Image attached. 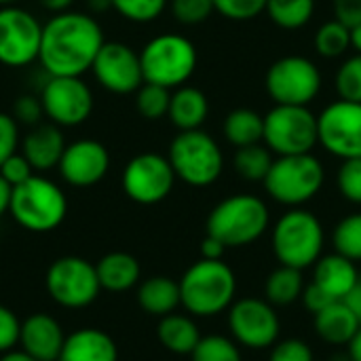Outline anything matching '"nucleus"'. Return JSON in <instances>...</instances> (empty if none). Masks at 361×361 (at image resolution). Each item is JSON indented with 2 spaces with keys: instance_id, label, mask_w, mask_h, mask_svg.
Masks as SVG:
<instances>
[{
  "instance_id": "nucleus-6",
  "label": "nucleus",
  "mask_w": 361,
  "mask_h": 361,
  "mask_svg": "<svg viewBox=\"0 0 361 361\" xmlns=\"http://www.w3.org/2000/svg\"><path fill=\"white\" fill-rule=\"evenodd\" d=\"M144 82L178 89L190 80L197 70V49L180 34H159L140 51Z\"/></svg>"
},
{
  "instance_id": "nucleus-23",
  "label": "nucleus",
  "mask_w": 361,
  "mask_h": 361,
  "mask_svg": "<svg viewBox=\"0 0 361 361\" xmlns=\"http://www.w3.org/2000/svg\"><path fill=\"white\" fill-rule=\"evenodd\" d=\"M207 114H209V102H207V95L201 89L182 85L171 93L167 116L171 118V123L180 131L201 129Z\"/></svg>"
},
{
  "instance_id": "nucleus-14",
  "label": "nucleus",
  "mask_w": 361,
  "mask_h": 361,
  "mask_svg": "<svg viewBox=\"0 0 361 361\" xmlns=\"http://www.w3.org/2000/svg\"><path fill=\"white\" fill-rule=\"evenodd\" d=\"M44 116L57 127H78L93 110V93L80 76H49L40 91Z\"/></svg>"
},
{
  "instance_id": "nucleus-15",
  "label": "nucleus",
  "mask_w": 361,
  "mask_h": 361,
  "mask_svg": "<svg viewBox=\"0 0 361 361\" xmlns=\"http://www.w3.org/2000/svg\"><path fill=\"white\" fill-rule=\"evenodd\" d=\"M233 338L247 349H269L279 341L281 322L275 307L260 298H241L228 307Z\"/></svg>"
},
{
  "instance_id": "nucleus-26",
  "label": "nucleus",
  "mask_w": 361,
  "mask_h": 361,
  "mask_svg": "<svg viewBox=\"0 0 361 361\" xmlns=\"http://www.w3.org/2000/svg\"><path fill=\"white\" fill-rule=\"evenodd\" d=\"M137 302L148 315L165 317L182 305L180 283L169 277H150L140 286Z\"/></svg>"
},
{
  "instance_id": "nucleus-29",
  "label": "nucleus",
  "mask_w": 361,
  "mask_h": 361,
  "mask_svg": "<svg viewBox=\"0 0 361 361\" xmlns=\"http://www.w3.org/2000/svg\"><path fill=\"white\" fill-rule=\"evenodd\" d=\"M302 290H305L302 271L283 267V264L269 275L267 286H264L267 300L273 307H290L302 296Z\"/></svg>"
},
{
  "instance_id": "nucleus-13",
  "label": "nucleus",
  "mask_w": 361,
  "mask_h": 361,
  "mask_svg": "<svg viewBox=\"0 0 361 361\" xmlns=\"http://www.w3.org/2000/svg\"><path fill=\"white\" fill-rule=\"evenodd\" d=\"M176 173L167 157L157 152L135 154L123 169V190L140 205H157L169 197Z\"/></svg>"
},
{
  "instance_id": "nucleus-18",
  "label": "nucleus",
  "mask_w": 361,
  "mask_h": 361,
  "mask_svg": "<svg viewBox=\"0 0 361 361\" xmlns=\"http://www.w3.org/2000/svg\"><path fill=\"white\" fill-rule=\"evenodd\" d=\"M57 169L70 186L89 188L106 178L110 169V152L97 140H76L66 144Z\"/></svg>"
},
{
  "instance_id": "nucleus-19",
  "label": "nucleus",
  "mask_w": 361,
  "mask_h": 361,
  "mask_svg": "<svg viewBox=\"0 0 361 361\" xmlns=\"http://www.w3.org/2000/svg\"><path fill=\"white\" fill-rule=\"evenodd\" d=\"M63 332L59 324L44 313L30 315L21 324V334H19V345L21 351L32 355L38 361H53L61 355L63 349Z\"/></svg>"
},
{
  "instance_id": "nucleus-41",
  "label": "nucleus",
  "mask_w": 361,
  "mask_h": 361,
  "mask_svg": "<svg viewBox=\"0 0 361 361\" xmlns=\"http://www.w3.org/2000/svg\"><path fill=\"white\" fill-rule=\"evenodd\" d=\"M269 361H313V351L300 338L277 341L273 345V351H271Z\"/></svg>"
},
{
  "instance_id": "nucleus-7",
  "label": "nucleus",
  "mask_w": 361,
  "mask_h": 361,
  "mask_svg": "<svg viewBox=\"0 0 361 361\" xmlns=\"http://www.w3.org/2000/svg\"><path fill=\"white\" fill-rule=\"evenodd\" d=\"M167 159L176 178L195 188L214 184L224 169V157L218 142L201 129L180 131L169 146Z\"/></svg>"
},
{
  "instance_id": "nucleus-54",
  "label": "nucleus",
  "mask_w": 361,
  "mask_h": 361,
  "mask_svg": "<svg viewBox=\"0 0 361 361\" xmlns=\"http://www.w3.org/2000/svg\"><path fill=\"white\" fill-rule=\"evenodd\" d=\"M351 47L361 53V23H357L355 27H351Z\"/></svg>"
},
{
  "instance_id": "nucleus-3",
  "label": "nucleus",
  "mask_w": 361,
  "mask_h": 361,
  "mask_svg": "<svg viewBox=\"0 0 361 361\" xmlns=\"http://www.w3.org/2000/svg\"><path fill=\"white\" fill-rule=\"evenodd\" d=\"M269 207L254 195H233L220 201L207 218V235L226 247H243L258 241L269 228Z\"/></svg>"
},
{
  "instance_id": "nucleus-22",
  "label": "nucleus",
  "mask_w": 361,
  "mask_h": 361,
  "mask_svg": "<svg viewBox=\"0 0 361 361\" xmlns=\"http://www.w3.org/2000/svg\"><path fill=\"white\" fill-rule=\"evenodd\" d=\"M59 357L63 361H118V349L106 332L82 328L66 336Z\"/></svg>"
},
{
  "instance_id": "nucleus-42",
  "label": "nucleus",
  "mask_w": 361,
  "mask_h": 361,
  "mask_svg": "<svg viewBox=\"0 0 361 361\" xmlns=\"http://www.w3.org/2000/svg\"><path fill=\"white\" fill-rule=\"evenodd\" d=\"M0 176L4 178V182L8 184V186H19V184H23L25 180H30L32 176H34V169H32V165L27 163V159L23 157V154H19V152H15V154H11L2 165H0Z\"/></svg>"
},
{
  "instance_id": "nucleus-39",
  "label": "nucleus",
  "mask_w": 361,
  "mask_h": 361,
  "mask_svg": "<svg viewBox=\"0 0 361 361\" xmlns=\"http://www.w3.org/2000/svg\"><path fill=\"white\" fill-rule=\"evenodd\" d=\"M214 11V0H171L173 17L184 25H199L207 21Z\"/></svg>"
},
{
  "instance_id": "nucleus-11",
  "label": "nucleus",
  "mask_w": 361,
  "mask_h": 361,
  "mask_svg": "<svg viewBox=\"0 0 361 361\" xmlns=\"http://www.w3.org/2000/svg\"><path fill=\"white\" fill-rule=\"evenodd\" d=\"M47 290L51 298L61 307L82 309L97 298L102 286L95 264L78 256H63L49 267Z\"/></svg>"
},
{
  "instance_id": "nucleus-37",
  "label": "nucleus",
  "mask_w": 361,
  "mask_h": 361,
  "mask_svg": "<svg viewBox=\"0 0 361 361\" xmlns=\"http://www.w3.org/2000/svg\"><path fill=\"white\" fill-rule=\"evenodd\" d=\"M336 91L341 99L361 104V53L349 57L336 74Z\"/></svg>"
},
{
  "instance_id": "nucleus-45",
  "label": "nucleus",
  "mask_w": 361,
  "mask_h": 361,
  "mask_svg": "<svg viewBox=\"0 0 361 361\" xmlns=\"http://www.w3.org/2000/svg\"><path fill=\"white\" fill-rule=\"evenodd\" d=\"M44 116V110H42V104H40V97H34V95H21L15 99V106H13V118L17 123H25V125H38V121Z\"/></svg>"
},
{
  "instance_id": "nucleus-20",
  "label": "nucleus",
  "mask_w": 361,
  "mask_h": 361,
  "mask_svg": "<svg viewBox=\"0 0 361 361\" xmlns=\"http://www.w3.org/2000/svg\"><path fill=\"white\" fill-rule=\"evenodd\" d=\"M66 140L57 125H36L21 142V154L27 159L34 171H49L51 167L59 165L63 154Z\"/></svg>"
},
{
  "instance_id": "nucleus-55",
  "label": "nucleus",
  "mask_w": 361,
  "mask_h": 361,
  "mask_svg": "<svg viewBox=\"0 0 361 361\" xmlns=\"http://www.w3.org/2000/svg\"><path fill=\"white\" fill-rule=\"evenodd\" d=\"M15 0H0V6H6V4H13Z\"/></svg>"
},
{
  "instance_id": "nucleus-46",
  "label": "nucleus",
  "mask_w": 361,
  "mask_h": 361,
  "mask_svg": "<svg viewBox=\"0 0 361 361\" xmlns=\"http://www.w3.org/2000/svg\"><path fill=\"white\" fill-rule=\"evenodd\" d=\"M334 13L349 30L361 23V0H334Z\"/></svg>"
},
{
  "instance_id": "nucleus-50",
  "label": "nucleus",
  "mask_w": 361,
  "mask_h": 361,
  "mask_svg": "<svg viewBox=\"0 0 361 361\" xmlns=\"http://www.w3.org/2000/svg\"><path fill=\"white\" fill-rule=\"evenodd\" d=\"M11 192H13V186H8L4 182V178L0 176V216L8 212V205H11Z\"/></svg>"
},
{
  "instance_id": "nucleus-10",
  "label": "nucleus",
  "mask_w": 361,
  "mask_h": 361,
  "mask_svg": "<svg viewBox=\"0 0 361 361\" xmlns=\"http://www.w3.org/2000/svg\"><path fill=\"white\" fill-rule=\"evenodd\" d=\"M319 89L322 72L302 55L281 57L267 72V91L275 104L309 106L319 95Z\"/></svg>"
},
{
  "instance_id": "nucleus-31",
  "label": "nucleus",
  "mask_w": 361,
  "mask_h": 361,
  "mask_svg": "<svg viewBox=\"0 0 361 361\" xmlns=\"http://www.w3.org/2000/svg\"><path fill=\"white\" fill-rule=\"evenodd\" d=\"M273 157L271 150L262 144H252V146H243L237 148L235 154V169L243 180L250 182H262L273 165Z\"/></svg>"
},
{
  "instance_id": "nucleus-2",
  "label": "nucleus",
  "mask_w": 361,
  "mask_h": 361,
  "mask_svg": "<svg viewBox=\"0 0 361 361\" xmlns=\"http://www.w3.org/2000/svg\"><path fill=\"white\" fill-rule=\"evenodd\" d=\"M237 279L222 260L195 262L180 279L182 307L197 317H214L235 302Z\"/></svg>"
},
{
  "instance_id": "nucleus-40",
  "label": "nucleus",
  "mask_w": 361,
  "mask_h": 361,
  "mask_svg": "<svg viewBox=\"0 0 361 361\" xmlns=\"http://www.w3.org/2000/svg\"><path fill=\"white\" fill-rule=\"evenodd\" d=\"M214 8L231 21H250L267 8V0H214Z\"/></svg>"
},
{
  "instance_id": "nucleus-43",
  "label": "nucleus",
  "mask_w": 361,
  "mask_h": 361,
  "mask_svg": "<svg viewBox=\"0 0 361 361\" xmlns=\"http://www.w3.org/2000/svg\"><path fill=\"white\" fill-rule=\"evenodd\" d=\"M19 146V123L13 114L0 112V165L17 152Z\"/></svg>"
},
{
  "instance_id": "nucleus-48",
  "label": "nucleus",
  "mask_w": 361,
  "mask_h": 361,
  "mask_svg": "<svg viewBox=\"0 0 361 361\" xmlns=\"http://www.w3.org/2000/svg\"><path fill=\"white\" fill-rule=\"evenodd\" d=\"M226 250L228 247L222 241H218L216 237H212V235H207L203 239V243H201V256L205 260H222V256H224Z\"/></svg>"
},
{
  "instance_id": "nucleus-47",
  "label": "nucleus",
  "mask_w": 361,
  "mask_h": 361,
  "mask_svg": "<svg viewBox=\"0 0 361 361\" xmlns=\"http://www.w3.org/2000/svg\"><path fill=\"white\" fill-rule=\"evenodd\" d=\"M302 302H305V307H307V311L309 313H319L322 309H326L330 302H334L322 288H317L315 283H309V286H305V290H302Z\"/></svg>"
},
{
  "instance_id": "nucleus-4",
  "label": "nucleus",
  "mask_w": 361,
  "mask_h": 361,
  "mask_svg": "<svg viewBox=\"0 0 361 361\" xmlns=\"http://www.w3.org/2000/svg\"><path fill=\"white\" fill-rule=\"evenodd\" d=\"M271 241L279 264L305 271L319 260L326 235L315 214L294 207L277 220Z\"/></svg>"
},
{
  "instance_id": "nucleus-8",
  "label": "nucleus",
  "mask_w": 361,
  "mask_h": 361,
  "mask_svg": "<svg viewBox=\"0 0 361 361\" xmlns=\"http://www.w3.org/2000/svg\"><path fill=\"white\" fill-rule=\"evenodd\" d=\"M324 165L311 152L277 157L267 173L264 188L281 205L300 207L324 186Z\"/></svg>"
},
{
  "instance_id": "nucleus-9",
  "label": "nucleus",
  "mask_w": 361,
  "mask_h": 361,
  "mask_svg": "<svg viewBox=\"0 0 361 361\" xmlns=\"http://www.w3.org/2000/svg\"><path fill=\"white\" fill-rule=\"evenodd\" d=\"M262 142L277 157L307 154L319 142L317 116L309 110V106L277 104L264 116Z\"/></svg>"
},
{
  "instance_id": "nucleus-32",
  "label": "nucleus",
  "mask_w": 361,
  "mask_h": 361,
  "mask_svg": "<svg viewBox=\"0 0 361 361\" xmlns=\"http://www.w3.org/2000/svg\"><path fill=\"white\" fill-rule=\"evenodd\" d=\"M351 47V30L338 19L326 21L315 34V49L322 57H341Z\"/></svg>"
},
{
  "instance_id": "nucleus-52",
  "label": "nucleus",
  "mask_w": 361,
  "mask_h": 361,
  "mask_svg": "<svg viewBox=\"0 0 361 361\" xmlns=\"http://www.w3.org/2000/svg\"><path fill=\"white\" fill-rule=\"evenodd\" d=\"M47 11H51V13H63V11H68L70 6H72V2L74 0H38Z\"/></svg>"
},
{
  "instance_id": "nucleus-25",
  "label": "nucleus",
  "mask_w": 361,
  "mask_h": 361,
  "mask_svg": "<svg viewBox=\"0 0 361 361\" xmlns=\"http://www.w3.org/2000/svg\"><path fill=\"white\" fill-rule=\"evenodd\" d=\"M99 286L108 292H127L140 281V262L125 252H112L104 256L97 264Z\"/></svg>"
},
{
  "instance_id": "nucleus-16",
  "label": "nucleus",
  "mask_w": 361,
  "mask_h": 361,
  "mask_svg": "<svg viewBox=\"0 0 361 361\" xmlns=\"http://www.w3.org/2000/svg\"><path fill=\"white\" fill-rule=\"evenodd\" d=\"M319 144L338 159L361 157V104L334 102L317 116Z\"/></svg>"
},
{
  "instance_id": "nucleus-12",
  "label": "nucleus",
  "mask_w": 361,
  "mask_h": 361,
  "mask_svg": "<svg viewBox=\"0 0 361 361\" xmlns=\"http://www.w3.org/2000/svg\"><path fill=\"white\" fill-rule=\"evenodd\" d=\"M42 38L40 21L25 8L0 6V63L23 68L38 59Z\"/></svg>"
},
{
  "instance_id": "nucleus-5",
  "label": "nucleus",
  "mask_w": 361,
  "mask_h": 361,
  "mask_svg": "<svg viewBox=\"0 0 361 361\" xmlns=\"http://www.w3.org/2000/svg\"><path fill=\"white\" fill-rule=\"evenodd\" d=\"M8 212L25 231L49 233L63 222L68 214V201L55 182L34 173L30 180L13 188Z\"/></svg>"
},
{
  "instance_id": "nucleus-38",
  "label": "nucleus",
  "mask_w": 361,
  "mask_h": 361,
  "mask_svg": "<svg viewBox=\"0 0 361 361\" xmlns=\"http://www.w3.org/2000/svg\"><path fill=\"white\" fill-rule=\"evenodd\" d=\"M336 184H338L341 195L347 201L361 205V157L343 161V165L338 169Z\"/></svg>"
},
{
  "instance_id": "nucleus-17",
  "label": "nucleus",
  "mask_w": 361,
  "mask_h": 361,
  "mask_svg": "<svg viewBox=\"0 0 361 361\" xmlns=\"http://www.w3.org/2000/svg\"><path fill=\"white\" fill-rule=\"evenodd\" d=\"M91 72L106 91L116 95L135 93L144 85L140 53L125 42H104L91 63Z\"/></svg>"
},
{
  "instance_id": "nucleus-56",
  "label": "nucleus",
  "mask_w": 361,
  "mask_h": 361,
  "mask_svg": "<svg viewBox=\"0 0 361 361\" xmlns=\"http://www.w3.org/2000/svg\"><path fill=\"white\" fill-rule=\"evenodd\" d=\"M53 361H63V360H61V357H57V360H53Z\"/></svg>"
},
{
  "instance_id": "nucleus-1",
  "label": "nucleus",
  "mask_w": 361,
  "mask_h": 361,
  "mask_svg": "<svg viewBox=\"0 0 361 361\" xmlns=\"http://www.w3.org/2000/svg\"><path fill=\"white\" fill-rule=\"evenodd\" d=\"M106 42L95 17L63 11L42 25L38 61L49 76H82Z\"/></svg>"
},
{
  "instance_id": "nucleus-33",
  "label": "nucleus",
  "mask_w": 361,
  "mask_h": 361,
  "mask_svg": "<svg viewBox=\"0 0 361 361\" xmlns=\"http://www.w3.org/2000/svg\"><path fill=\"white\" fill-rule=\"evenodd\" d=\"M169 99H171V89H165L161 85L144 82L135 91V108H137L140 116L146 121H159V118L167 116Z\"/></svg>"
},
{
  "instance_id": "nucleus-51",
  "label": "nucleus",
  "mask_w": 361,
  "mask_h": 361,
  "mask_svg": "<svg viewBox=\"0 0 361 361\" xmlns=\"http://www.w3.org/2000/svg\"><path fill=\"white\" fill-rule=\"evenodd\" d=\"M347 349H349V361H361V326L360 330L355 332V336L349 341V345H347Z\"/></svg>"
},
{
  "instance_id": "nucleus-44",
  "label": "nucleus",
  "mask_w": 361,
  "mask_h": 361,
  "mask_svg": "<svg viewBox=\"0 0 361 361\" xmlns=\"http://www.w3.org/2000/svg\"><path fill=\"white\" fill-rule=\"evenodd\" d=\"M19 334H21V322L11 309L0 305V353L13 351V347L19 343Z\"/></svg>"
},
{
  "instance_id": "nucleus-28",
  "label": "nucleus",
  "mask_w": 361,
  "mask_h": 361,
  "mask_svg": "<svg viewBox=\"0 0 361 361\" xmlns=\"http://www.w3.org/2000/svg\"><path fill=\"white\" fill-rule=\"evenodd\" d=\"M264 133V116L250 108H237L224 118V137L235 146H252L260 144Z\"/></svg>"
},
{
  "instance_id": "nucleus-21",
  "label": "nucleus",
  "mask_w": 361,
  "mask_h": 361,
  "mask_svg": "<svg viewBox=\"0 0 361 361\" xmlns=\"http://www.w3.org/2000/svg\"><path fill=\"white\" fill-rule=\"evenodd\" d=\"M357 279L360 273L355 269V262L336 252L328 256H319V260L315 262L313 283L322 288L332 300H343L351 292Z\"/></svg>"
},
{
  "instance_id": "nucleus-27",
  "label": "nucleus",
  "mask_w": 361,
  "mask_h": 361,
  "mask_svg": "<svg viewBox=\"0 0 361 361\" xmlns=\"http://www.w3.org/2000/svg\"><path fill=\"white\" fill-rule=\"evenodd\" d=\"M159 341L171 353L190 355L195 351V347L199 345L201 334H199L197 324L190 317L169 313V315L161 317V324H159Z\"/></svg>"
},
{
  "instance_id": "nucleus-53",
  "label": "nucleus",
  "mask_w": 361,
  "mask_h": 361,
  "mask_svg": "<svg viewBox=\"0 0 361 361\" xmlns=\"http://www.w3.org/2000/svg\"><path fill=\"white\" fill-rule=\"evenodd\" d=\"M0 361H38L34 360L32 355H27L25 351H8V353H4Z\"/></svg>"
},
{
  "instance_id": "nucleus-49",
  "label": "nucleus",
  "mask_w": 361,
  "mask_h": 361,
  "mask_svg": "<svg viewBox=\"0 0 361 361\" xmlns=\"http://www.w3.org/2000/svg\"><path fill=\"white\" fill-rule=\"evenodd\" d=\"M343 302L351 309V313L357 317V322L361 324V277L355 281V286L351 288V292L343 298Z\"/></svg>"
},
{
  "instance_id": "nucleus-35",
  "label": "nucleus",
  "mask_w": 361,
  "mask_h": 361,
  "mask_svg": "<svg viewBox=\"0 0 361 361\" xmlns=\"http://www.w3.org/2000/svg\"><path fill=\"white\" fill-rule=\"evenodd\" d=\"M192 361H243L235 341L226 336H201L199 345L190 353Z\"/></svg>"
},
{
  "instance_id": "nucleus-30",
  "label": "nucleus",
  "mask_w": 361,
  "mask_h": 361,
  "mask_svg": "<svg viewBox=\"0 0 361 361\" xmlns=\"http://www.w3.org/2000/svg\"><path fill=\"white\" fill-rule=\"evenodd\" d=\"M264 11L275 25L283 30H298L311 21L315 13V0H267Z\"/></svg>"
},
{
  "instance_id": "nucleus-34",
  "label": "nucleus",
  "mask_w": 361,
  "mask_h": 361,
  "mask_svg": "<svg viewBox=\"0 0 361 361\" xmlns=\"http://www.w3.org/2000/svg\"><path fill=\"white\" fill-rule=\"evenodd\" d=\"M332 243L336 254L360 262L361 260V214H351L343 218L332 235Z\"/></svg>"
},
{
  "instance_id": "nucleus-36",
  "label": "nucleus",
  "mask_w": 361,
  "mask_h": 361,
  "mask_svg": "<svg viewBox=\"0 0 361 361\" xmlns=\"http://www.w3.org/2000/svg\"><path fill=\"white\" fill-rule=\"evenodd\" d=\"M169 0H110V6L133 23H148L161 17Z\"/></svg>"
},
{
  "instance_id": "nucleus-24",
  "label": "nucleus",
  "mask_w": 361,
  "mask_h": 361,
  "mask_svg": "<svg viewBox=\"0 0 361 361\" xmlns=\"http://www.w3.org/2000/svg\"><path fill=\"white\" fill-rule=\"evenodd\" d=\"M360 326L357 317L343 300H334L326 309L315 313V330L319 338L330 345H349Z\"/></svg>"
}]
</instances>
